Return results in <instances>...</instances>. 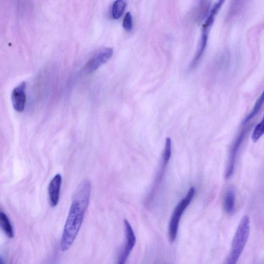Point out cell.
Here are the masks:
<instances>
[{
	"instance_id": "obj_14",
	"label": "cell",
	"mask_w": 264,
	"mask_h": 264,
	"mask_svg": "<svg viewBox=\"0 0 264 264\" xmlns=\"http://www.w3.org/2000/svg\"><path fill=\"white\" fill-rule=\"evenodd\" d=\"M171 139L170 137H167L165 148L163 154V163L167 165L171 158L172 152Z\"/></svg>"
},
{
	"instance_id": "obj_15",
	"label": "cell",
	"mask_w": 264,
	"mask_h": 264,
	"mask_svg": "<svg viewBox=\"0 0 264 264\" xmlns=\"http://www.w3.org/2000/svg\"><path fill=\"white\" fill-rule=\"evenodd\" d=\"M264 132V125L263 119L254 128L252 135V139L253 142L256 143L257 140L263 135Z\"/></svg>"
},
{
	"instance_id": "obj_6",
	"label": "cell",
	"mask_w": 264,
	"mask_h": 264,
	"mask_svg": "<svg viewBox=\"0 0 264 264\" xmlns=\"http://www.w3.org/2000/svg\"><path fill=\"white\" fill-rule=\"evenodd\" d=\"M113 53V49L111 48H104L99 50L86 65L85 67L86 72L91 74L95 72L112 58Z\"/></svg>"
},
{
	"instance_id": "obj_17",
	"label": "cell",
	"mask_w": 264,
	"mask_h": 264,
	"mask_svg": "<svg viewBox=\"0 0 264 264\" xmlns=\"http://www.w3.org/2000/svg\"><path fill=\"white\" fill-rule=\"evenodd\" d=\"M0 264H5L4 261L2 260V259H0Z\"/></svg>"
},
{
	"instance_id": "obj_4",
	"label": "cell",
	"mask_w": 264,
	"mask_h": 264,
	"mask_svg": "<svg viewBox=\"0 0 264 264\" xmlns=\"http://www.w3.org/2000/svg\"><path fill=\"white\" fill-rule=\"evenodd\" d=\"M223 4V2L220 1L215 4L208 15L207 19L203 25L202 34L199 50L198 51L196 57L194 60L192 61L191 64V66L193 67H195L198 64L204 54L207 45L210 28L213 24L215 17L219 11L220 10Z\"/></svg>"
},
{
	"instance_id": "obj_16",
	"label": "cell",
	"mask_w": 264,
	"mask_h": 264,
	"mask_svg": "<svg viewBox=\"0 0 264 264\" xmlns=\"http://www.w3.org/2000/svg\"><path fill=\"white\" fill-rule=\"evenodd\" d=\"M123 27L127 31H130L133 28V18L130 12L127 13L125 17Z\"/></svg>"
},
{
	"instance_id": "obj_8",
	"label": "cell",
	"mask_w": 264,
	"mask_h": 264,
	"mask_svg": "<svg viewBox=\"0 0 264 264\" xmlns=\"http://www.w3.org/2000/svg\"><path fill=\"white\" fill-rule=\"evenodd\" d=\"M26 83L23 82L13 90L12 96L14 109L17 112L24 111L26 103Z\"/></svg>"
},
{
	"instance_id": "obj_9",
	"label": "cell",
	"mask_w": 264,
	"mask_h": 264,
	"mask_svg": "<svg viewBox=\"0 0 264 264\" xmlns=\"http://www.w3.org/2000/svg\"><path fill=\"white\" fill-rule=\"evenodd\" d=\"M62 183V175L60 174H57L49 184L48 187L49 201L52 207L57 206L59 203Z\"/></svg>"
},
{
	"instance_id": "obj_5",
	"label": "cell",
	"mask_w": 264,
	"mask_h": 264,
	"mask_svg": "<svg viewBox=\"0 0 264 264\" xmlns=\"http://www.w3.org/2000/svg\"><path fill=\"white\" fill-rule=\"evenodd\" d=\"M126 233L125 245L121 252L117 264H126L135 245L136 239L133 228L127 219H124Z\"/></svg>"
},
{
	"instance_id": "obj_2",
	"label": "cell",
	"mask_w": 264,
	"mask_h": 264,
	"mask_svg": "<svg viewBox=\"0 0 264 264\" xmlns=\"http://www.w3.org/2000/svg\"><path fill=\"white\" fill-rule=\"evenodd\" d=\"M250 230V219L245 215L239 223L232 241V249L225 264H236L248 240Z\"/></svg>"
},
{
	"instance_id": "obj_3",
	"label": "cell",
	"mask_w": 264,
	"mask_h": 264,
	"mask_svg": "<svg viewBox=\"0 0 264 264\" xmlns=\"http://www.w3.org/2000/svg\"><path fill=\"white\" fill-rule=\"evenodd\" d=\"M196 193L195 187H191L185 197L176 206L171 216L168 227V235L169 241L173 242L177 238L181 218L194 197Z\"/></svg>"
},
{
	"instance_id": "obj_1",
	"label": "cell",
	"mask_w": 264,
	"mask_h": 264,
	"mask_svg": "<svg viewBox=\"0 0 264 264\" xmlns=\"http://www.w3.org/2000/svg\"><path fill=\"white\" fill-rule=\"evenodd\" d=\"M91 191L92 183L85 179L80 184L75 193L61 241L63 251L69 250L77 237L89 205Z\"/></svg>"
},
{
	"instance_id": "obj_7",
	"label": "cell",
	"mask_w": 264,
	"mask_h": 264,
	"mask_svg": "<svg viewBox=\"0 0 264 264\" xmlns=\"http://www.w3.org/2000/svg\"><path fill=\"white\" fill-rule=\"evenodd\" d=\"M248 130L244 129L240 133L232 146L225 171V177L226 179L230 178L234 173L236 158Z\"/></svg>"
},
{
	"instance_id": "obj_12",
	"label": "cell",
	"mask_w": 264,
	"mask_h": 264,
	"mask_svg": "<svg viewBox=\"0 0 264 264\" xmlns=\"http://www.w3.org/2000/svg\"><path fill=\"white\" fill-rule=\"evenodd\" d=\"M127 7V3L123 0H119L115 2L113 6L112 14L113 19L118 20L125 12Z\"/></svg>"
},
{
	"instance_id": "obj_11",
	"label": "cell",
	"mask_w": 264,
	"mask_h": 264,
	"mask_svg": "<svg viewBox=\"0 0 264 264\" xmlns=\"http://www.w3.org/2000/svg\"><path fill=\"white\" fill-rule=\"evenodd\" d=\"M0 227L9 238L14 237V232L11 222L8 216L2 210H0Z\"/></svg>"
},
{
	"instance_id": "obj_10",
	"label": "cell",
	"mask_w": 264,
	"mask_h": 264,
	"mask_svg": "<svg viewBox=\"0 0 264 264\" xmlns=\"http://www.w3.org/2000/svg\"><path fill=\"white\" fill-rule=\"evenodd\" d=\"M235 195L233 189L228 190L224 198L223 206L225 212L227 214H231L233 212L235 208Z\"/></svg>"
},
{
	"instance_id": "obj_13",
	"label": "cell",
	"mask_w": 264,
	"mask_h": 264,
	"mask_svg": "<svg viewBox=\"0 0 264 264\" xmlns=\"http://www.w3.org/2000/svg\"><path fill=\"white\" fill-rule=\"evenodd\" d=\"M263 102V94H262L260 97L258 98L257 102H256L254 107L251 112V113L246 117L242 122V125H245L247 124V123L252 119L255 116H256L260 110L261 109Z\"/></svg>"
}]
</instances>
